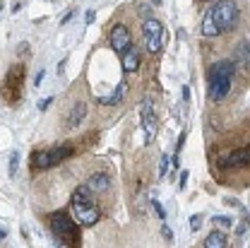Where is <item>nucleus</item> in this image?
Returning a JSON list of instances; mask_svg holds the SVG:
<instances>
[{
  "instance_id": "2f4dec72",
  "label": "nucleus",
  "mask_w": 250,
  "mask_h": 248,
  "mask_svg": "<svg viewBox=\"0 0 250 248\" xmlns=\"http://www.w3.org/2000/svg\"><path fill=\"white\" fill-rule=\"evenodd\" d=\"M0 12H2V2H0Z\"/></svg>"
},
{
  "instance_id": "c756f323",
  "label": "nucleus",
  "mask_w": 250,
  "mask_h": 248,
  "mask_svg": "<svg viewBox=\"0 0 250 248\" xmlns=\"http://www.w3.org/2000/svg\"><path fill=\"white\" fill-rule=\"evenodd\" d=\"M152 2H154V5H159V2H161V0H152Z\"/></svg>"
},
{
  "instance_id": "dca6fc26",
  "label": "nucleus",
  "mask_w": 250,
  "mask_h": 248,
  "mask_svg": "<svg viewBox=\"0 0 250 248\" xmlns=\"http://www.w3.org/2000/svg\"><path fill=\"white\" fill-rule=\"evenodd\" d=\"M17 166H20V150H15V152L10 155V164H7V174H10V176H15V174H17Z\"/></svg>"
},
{
  "instance_id": "a878e982",
  "label": "nucleus",
  "mask_w": 250,
  "mask_h": 248,
  "mask_svg": "<svg viewBox=\"0 0 250 248\" xmlns=\"http://www.w3.org/2000/svg\"><path fill=\"white\" fill-rule=\"evenodd\" d=\"M94 17H96V12H94V10H89V12L84 15V22H87V24H92V22H94Z\"/></svg>"
},
{
  "instance_id": "f3484780",
  "label": "nucleus",
  "mask_w": 250,
  "mask_h": 248,
  "mask_svg": "<svg viewBox=\"0 0 250 248\" xmlns=\"http://www.w3.org/2000/svg\"><path fill=\"white\" fill-rule=\"evenodd\" d=\"M168 169H171V161H168V157L164 155L161 161H159V179H164V176L168 174Z\"/></svg>"
},
{
  "instance_id": "7ed1b4c3",
  "label": "nucleus",
  "mask_w": 250,
  "mask_h": 248,
  "mask_svg": "<svg viewBox=\"0 0 250 248\" xmlns=\"http://www.w3.org/2000/svg\"><path fill=\"white\" fill-rule=\"evenodd\" d=\"M72 215H75V222L82 224V226H94L99 217H101V210L94 200V193H89L87 188H77L72 193Z\"/></svg>"
},
{
  "instance_id": "4be33fe9",
  "label": "nucleus",
  "mask_w": 250,
  "mask_h": 248,
  "mask_svg": "<svg viewBox=\"0 0 250 248\" xmlns=\"http://www.w3.org/2000/svg\"><path fill=\"white\" fill-rule=\"evenodd\" d=\"M186 137H188V133L183 130L181 137H178V142H176V155H181V150H183V145H186Z\"/></svg>"
},
{
  "instance_id": "f03ea898",
  "label": "nucleus",
  "mask_w": 250,
  "mask_h": 248,
  "mask_svg": "<svg viewBox=\"0 0 250 248\" xmlns=\"http://www.w3.org/2000/svg\"><path fill=\"white\" fill-rule=\"evenodd\" d=\"M236 65L233 61H219L214 65H209V70H207V96L219 104L229 90H231V85H233V75H236Z\"/></svg>"
},
{
  "instance_id": "aec40b11",
  "label": "nucleus",
  "mask_w": 250,
  "mask_h": 248,
  "mask_svg": "<svg viewBox=\"0 0 250 248\" xmlns=\"http://www.w3.org/2000/svg\"><path fill=\"white\" fill-rule=\"evenodd\" d=\"M200 226H202V215H192V217H190V229L197 231Z\"/></svg>"
},
{
  "instance_id": "7c9ffc66",
  "label": "nucleus",
  "mask_w": 250,
  "mask_h": 248,
  "mask_svg": "<svg viewBox=\"0 0 250 248\" xmlns=\"http://www.w3.org/2000/svg\"><path fill=\"white\" fill-rule=\"evenodd\" d=\"M202 2H214V0H202Z\"/></svg>"
},
{
  "instance_id": "5701e85b",
  "label": "nucleus",
  "mask_w": 250,
  "mask_h": 248,
  "mask_svg": "<svg viewBox=\"0 0 250 248\" xmlns=\"http://www.w3.org/2000/svg\"><path fill=\"white\" fill-rule=\"evenodd\" d=\"M43 77H46V70H39V72H36V77H34V87H41Z\"/></svg>"
},
{
  "instance_id": "4468645a",
  "label": "nucleus",
  "mask_w": 250,
  "mask_h": 248,
  "mask_svg": "<svg viewBox=\"0 0 250 248\" xmlns=\"http://www.w3.org/2000/svg\"><path fill=\"white\" fill-rule=\"evenodd\" d=\"M202 246L205 248H224L226 246V234H224L221 229H214V231L202 241Z\"/></svg>"
},
{
  "instance_id": "f257e3e1",
  "label": "nucleus",
  "mask_w": 250,
  "mask_h": 248,
  "mask_svg": "<svg viewBox=\"0 0 250 248\" xmlns=\"http://www.w3.org/2000/svg\"><path fill=\"white\" fill-rule=\"evenodd\" d=\"M238 5L236 0H221L217 5H212L202 20V34L205 36H219L221 31H229L236 27L238 22Z\"/></svg>"
},
{
  "instance_id": "20e7f679",
  "label": "nucleus",
  "mask_w": 250,
  "mask_h": 248,
  "mask_svg": "<svg viewBox=\"0 0 250 248\" xmlns=\"http://www.w3.org/2000/svg\"><path fill=\"white\" fill-rule=\"evenodd\" d=\"M48 226L56 246H72L80 241V226L72 217H67V212H53L48 217Z\"/></svg>"
},
{
  "instance_id": "c85d7f7f",
  "label": "nucleus",
  "mask_w": 250,
  "mask_h": 248,
  "mask_svg": "<svg viewBox=\"0 0 250 248\" xmlns=\"http://www.w3.org/2000/svg\"><path fill=\"white\" fill-rule=\"evenodd\" d=\"M188 99H190V90H188V87H183V101H188Z\"/></svg>"
},
{
  "instance_id": "bb28decb",
  "label": "nucleus",
  "mask_w": 250,
  "mask_h": 248,
  "mask_svg": "<svg viewBox=\"0 0 250 248\" xmlns=\"http://www.w3.org/2000/svg\"><path fill=\"white\" fill-rule=\"evenodd\" d=\"M246 231H248V224H241V226L236 229V234H238V236H246Z\"/></svg>"
},
{
  "instance_id": "6ab92c4d",
  "label": "nucleus",
  "mask_w": 250,
  "mask_h": 248,
  "mask_svg": "<svg viewBox=\"0 0 250 248\" xmlns=\"http://www.w3.org/2000/svg\"><path fill=\"white\" fill-rule=\"evenodd\" d=\"M152 207L156 210V215H159V219H161V222H166V210L161 207V203H159V200H152Z\"/></svg>"
},
{
  "instance_id": "9b49d317",
  "label": "nucleus",
  "mask_w": 250,
  "mask_h": 248,
  "mask_svg": "<svg viewBox=\"0 0 250 248\" xmlns=\"http://www.w3.org/2000/svg\"><path fill=\"white\" fill-rule=\"evenodd\" d=\"M108 183H111V179L106 176V174H94V176H89L87 179V190L89 193H106L108 190Z\"/></svg>"
},
{
  "instance_id": "393cba45",
  "label": "nucleus",
  "mask_w": 250,
  "mask_h": 248,
  "mask_svg": "<svg viewBox=\"0 0 250 248\" xmlns=\"http://www.w3.org/2000/svg\"><path fill=\"white\" fill-rule=\"evenodd\" d=\"M188 176H190V174H188V171H183V174H181V179H178V188H181V190L188 186Z\"/></svg>"
},
{
  "instance_id": "f8f14e48",
  "label": "nucleus",
  "mask_w": 250,
  "mask_h": 248,
  "mask_svg": "<svg viewBox=\"0 0 250 248\" xmlns=\"http://www.w3.org/2000/svg\"><path fill=\"white\" fill-rule=\"evenodd\" d=\"M84 116H87V104L77 101V104L70 109V113H67V128H77V125L84 121Z\"/></svg>"
},
{
  "instance_id": "1a4fd4ad",
  "label": "nucleus",
  "mask_w": 250,
  "mask_h": 248,
  "mask_svg": "<svg viewBox=\"0 0 250 248\" xmlns=\"http://www.w3.org/2000/svg\"><path fill=\"white\" fill-rule=\"evenodd\" d=\"M108 41H111V48H113L116 53H121L127 44H132V41H130V29H127L125 24H116V27L111 29Z\"/></svg>"
},
{
  "instance_id": "0eeeda50",
  "label": "nucleus",
  "mask_w": 250,
  "mask_h": 248,
  "mask_svg": "<svg viewBox=\"0 0 250 248\" xmlns=\"http://www.w3.org/2000/svg\"><path fill=\"white\" fill-rule=\"evenodd\" d=\"M140 106H142V109H140V113H142V133H145V145H152V142H154V137H156V133H159V118H156L154 106H152V101H149V99H145Z\"/></svg>"
},
{
  "instance_id": "2eb2a0df",
  "label": "nucleus",
  "mask_w": 250,
  "mask_h": 248,
  "mask_svg": "<svg viewBox=\"0 0 250 248\" xmlns=\"http://www.w3.org/2000/svg\"><path fill=\"white\" fill-rule=\"evenodd\" d=\"M233 65H236V68L248 70V41H243V44H238V46H236V58H233Z\"/></svg>"
},
{
  "instance_id": "412c9836",
  "label": "nucleus",
  "mask_w": 250,
  "mask_h": 248,
  "mask_svg": "<svg viewBox=\"0 0 250 248\" xmlns=\"http://www.w3.org/2000/svg\"><path fill=\"white\" fill-rule=\"evenodd\" d=\"M51 104H53V96L41 99V101H39V111H41V113H43V111H48V106H51Z\"/></svg>"
},
{
  "instance_id": "423d86ee",
  "label": "nucleus",
  "mask_w": 250,
  "mask_h": 248,
  "mask_svg": "<svg viewBox=\"0 0 250 248\" xmlns=\"http://www.w3.org/2000/svg\"><path fill=\"white\" fill-rule=\"evenodd\" d=\"M142 39H145V48L152 56H156L164 48V24L154 17H147L142 24Z\"/></svg>"
},
{
  "instance_id": "9d476101",
  "label": "nucleus",
  "mask_w": 250,
  "mask_h": 248,
  "mask_svg": "<svg viewBox=\"0 0 250 248\" xmlns=\"http://www.w3.org/2000/svg\"><path fill=\"white\" fill-rule=\"evenodd\" d=\"M121 65H123V72H137V68H140V51L132 44H127L121 51Z\"/></svg>"
},
{
  "instance_id": "cd10ccee",
  "label": "nucleus",
  "mask_w": 250,
  "mask_h": 248,
  "mask_svg": "<svg viewBox=\"0 0 250 248\" xmlns=\"http://www.w3.org/2000/svg\"><path fill=\"white\" fill-rule=\"evenodd\" d=\"M72 17H75V12H72V10H70V12H67V15H65V17H62V20H61V24H67V22H70V20H72Z\"/></svg>"
},
{
  "instance_id": "a211bd4d",
  "label": "nucleus",
  "mask_w": 250,
  "mask_h": 248,
  "mask_svg": "<svg viewBox=\"0 0 250 248\" xmlns=\"http://www.w3.org/2000/svg\"><path fill=\"white\" fill-rule=\"evenodd\" d=\"M212 222L217 224L219 229H229V226H231V217H214Z\"/></svg>"
},
{
  "instance_id": "b1692460",
  "label": "nucleus",
  "mask_w": 250,
  "mask_h": 248,
  "mask_svg": "<svg viewBox=\"0 0 250 248\" xmlns=\"http://www.w3.org/2000/svg\"><path fill=\"white\" fill-rule=\"evenodd\" d=\"M161 234H164V239H166V241H173V231L166 226V222H164V226H161Z\"/></svg>"
},
{
  "instance_id": "6e6552de",
  "label": "nucleus",
  "mask_w": 250,
  "mask_h": 248,
  "mask_svg": "<svg viewBox=\"0 0 250 248\" xmlns=\"http://www.w3.org/2000/svg\"><path fill=\"white\" fill-rule=\"evenodd\" d=\"M248 157H250V150L248 147H241V150H233L229 155L219 157V166L221 169H241V166H248Z\"/></svg>"
},
{
  "instance_id": "ddd939ff",
  "label": "nucleus",
  "mask_w": 250,
  "mask_h": 248,
  "mask_svg": "<svg viewBox=\"0 0 250 248\" xmlns=\"http://www.w3.org/2000/svg\"><path fill=\"white\" fill-rule=\"evenodd\" d=\"M125 90H127V85L121 82V85L108 94V96H99V104H104V106H116V104H121L123 96H125Z\"/></svg>"
},
{
  "instance_id": "39448f33",
  "label": "nucleus",
  "mask_w": 250,
  "mask_h": 248,
  "mask_svg": "<svg viewBox=\"0 0 250 248\" xmlns=\"http://www.w3.org/2000/svg\"><path fill=\"white\" fill-rule=\"evenodd\" d=\"M70 155H72L70 145H56L51 150H36L34 164H36V169H51V166H58L61 161H65Z\"/></svg>"
}]
</instances>
